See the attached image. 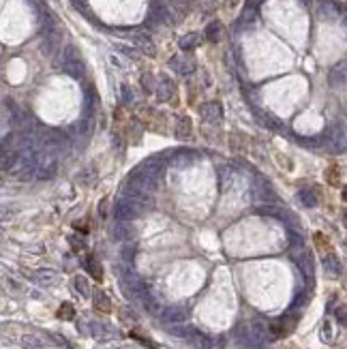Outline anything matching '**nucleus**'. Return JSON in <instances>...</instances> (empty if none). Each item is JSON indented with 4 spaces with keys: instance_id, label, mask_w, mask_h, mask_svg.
I'll return each instance as SVG.
<instances>
[{
    "instance_id": "11",
    "label": "nucleus",
    "mask_w": 347,
    "mask_h": 349,
    "mask_svg": "<svg viewBox=\"0 0 347 349\" xmlns=\"http://www.w3.org/2000/svg\"><path fill=\"white\" fill-rule=\"evenodd\" d=\"M184 317H187V311L182 307H170L163 311V321H167V324H176V321H182Z\"/></svg>"
},
{
    "instance_id": "9",
    "label": "nucleus",
    "mask_w": 347,
    "mask_h": 349,
    "mask_svg": "<svg viewBox=\"0 0 347 349\" xmlns=\"http://www.w3.org/2000/svg\"><path fill=\"white\" fill-rule=\"evenodd\" d=\"M92 304H95V309L101 311V313H110L112 311V300L103 289H96V292L92 294Z\"/></svg>"
},
{
    "instance_id": "12",
    "label": "nucleus",
    "mask_w": 347,
    "mask_h": 349,
    "mask_svg": "<svg viewBox=\"0 0 347 349\" xmlns=\"http://www.w3.org/2000/svg\"><path fill=\"white\" fill-rule=\"evenodd\" d=\"M178 45H180L182 52H191L195 47L199 45V35L197 32H189V35H184L180 41H178Z\"/></svg>"
},
{
    "instance_id": "16",
    "label": "nucleus",
    "mask_w": 347,
    "mask_h": 349,
    "mask_svg": "<svg viewBox=\"0 0 347 349\" xmlns=\"http://www.w3.org/2000/svg\"><path fill=\"white\" fill-rule=\"evenodd\" d=\"M95 178H96V169L92 167V165H88V167H84L77 176H75V180H77L79 184H90V182L95 180Z\"/></svg>"
},
{
    "instance_id": "21",
    "label": "nucleus",
    "mask_w": 347,
    "mask_h": 349,
    "mask_svg": "<svg viewBox=\"0 0 347 349\" xmlns=\"http://www.w3.org/2000/svg\"><path fill=\"white\" fill-rule=\"evenodd\" d=\"M191 343H193V347L195 349H210V341L206 339L204 334H199V332H191Z\"/></svg>"
},
{
    "instance_id": "27",
    "label": "nucleus",
    "mask_w": 347,
    "mask_h": 349,
    "mask_svg": "<svg viewBox=\"0 0 347 349\" xmlns=\"http://www.w3.org/2000/svg\"><path fill=\"white\" fill-rule=\"evenodd\" d=\"M120 317H122V321H127V324H129V321H137V315H135L133 311H129V309H122L120 311Z\"/></svg>"
},
{
    "instance_id": "20",
    "label": "nucleus",
    "mask_w": 347,
    "mask_h": 349,
    "mask_svg": "<svg viewBox=\"0 0 347 349\" xmlns=\"http://www.w3.org/2000/svg\"><path fill=\"white\" fill-rule=\"evenodd\" d=\"M21 345L26 349H43V341L35 334H24L21 336Z\"/></svg>"
},
{
    "instance_id": "24",
    "label": "nucleus",
    "mask_w": 347,
    "mask_h": 349,
    "mask_svg": "<svg viewBox=\"0 0 347 349\" xmlns=\"http://www.w3.org/2000/svg\"><path fill=\"white\" fill-rule=\"evenodd\" d=\"M142 86H144L146 92H156V86H159V84L154 82V77L150 73H144L142 75Z\"/></svg>"
},
{
    "instance_id": "30",
    "label": "nucleus",
    "mask_w": 347,
    "mask_h": 349,
    "mask_svg": "<svg viewBox=\"0 0 347 349\" xmlns=\"http://www.w3.org/2000/svg\"><path fill=\"white\" fill-rule=\"evenodd\" d=\"M337 319L341 324H347V307H339L337 309Z\"/></svg>"
},
{
    "instance_id": "1",
    "label": "nucleus",
    "mask_w": 347,
    "mask_h": 349,
    "mask_svg": "<svg viewBox=\"0 0 347 349\" xmlns=\"http://www.w3.org/2000/svg\"><path fill=\"white\" fill-rule=\"evenodd\" d=\"M146 208H148V202H139L124 195L114 203V217L120 219V221H133V219L142 217Z\"/></svg>"
},
{
    "instance_id": "15",
    "label": "nucleus",
    "mask_w": 347,
    "mask_h": 349,
    "mask_svg": "<svg viewBox=\"0 0 347 349\" xmlns=\"http://www.w3.org/2000/svg\"><path fill=\"white\" fill-rule=\"evenodd\" d=\"M193 133H191V120L187 116L178 120V127H176V137L178 139H189Z\"/></svg>"
},
{
    "instance_id": "26",
    "label": "nucleus",
    "mask_w": 347,
    "mask_h": 349,
    "mask_svg": "<svg viewBox=\"0 0 347 349\" xmlns=\"http://www.w3.org/2000/svg\"><path fill=\"white\" fill-rule=\"evenodd\" d=\"M122 103H124V105L133 103V90L129 88L127 84H122Z\"/></svg>"
},
{
    "instance_id": "2",
    "label": "nucleus",
    "mask_w": 347,
    "mask_h": 349,
    "mask_svg": "<svg viewBox=\"0 0 347 349\" xmlns=\"http://www.w3.org/2000/svg\"><path fill=\"white\" fill-rule=\"evenodd\" d=\"M148 19L154 21V24H174L170 11H167V7H165V4H161L159 0H150Z\"/></svg>"
},
{
    "instance_id": "33",
    "label": "nucleus",
    "mask_w": 347,
    "mask_h": 349,
    "mask_svg": "<svg viewBox=\"0 0 347 349\" xmlns=\"http://www.w3.org/2000/svg\"><path fill=\"white\" fill-rule=\"evenodd\" d=\"M345 221H347V212H345Z\"/></svg>"
},
{
    "instance_id": "8",
    "label": "nucleus",
    "mask_w": 347,
    "mask_h": 349,
    "mask_svg": "<svg viewBox=\"0 0 347 349\" xmlns=\"http://www.w3.org/2000/svg\"><path fill=\"white\" fill-rule=\"evenodd\" d=\"M174 94H176V84H174L170 77H161L159 86H156V96H159L161 101H170Z\"/></svg>"
},
{
    "instance_id": "28",
    "label": "nucleus",
    "mask_w": 347,
    "mask_h": 349,
    "mask_svg": "<svg viewBox=\"0 0 347 349\" xmlns=\"http://www.w3.org/2000/svg\"><path fill=\"white\" fill-rule=\"evenodd\" d=\"M107 206H110V197H103L101 203H99V214H101V219L107 217Z\"/></svg>"
},
{
    "instance_id": "18",
    "label": "nucleus",
    "mask_w": 347,
    "mask_h": 349,
    "mask_svg": "<svg viewBox=\"0 0 347 349\" xmlns=\"http://www.w3.org/2000/svg\"><path fill=\"white\" fill-rule=\"evenodd\" d=\"M56 315H58V319H62V321H71V319L75 317V309H73V304H71V302H62Z\"/></svg>"
},
{
    "instance_id": "3",
    "label": "nucleus",
    "mask_w": 347,
    "mask_h": 349,
    "mask_svg": "<svg viewBox=\"0 0 347 349\" xmlns=\"http://www.w3.org/2000/svg\"><path fill=\"white\" fill-rule=\"evenodd\" d=\"M56 169H58V159L50 152L45 154V159H41L39 163H37V176H39V178H52V176L56 174Z\"/></svg>"
},
{
    "instance_id": "4",
    "label": "nucleus",
    "mask_w": 347,
    "mask_h": 349,
    "mask_svg": "<svg viewBox=\"0 0 347 349\" xmlns=\"http://www.w3.org/2000/svg\"><path fill=\"white\" fill-rule=\"evenodd\" d=\"M199 114H202V118L206 122H212V125L223 120V110H221V105L216 103V101H212V103H204L199 107Z\"/></svg>"
},
{
    "instance_id": "31",
    "label": "nucleus",
    "mask_w": 347,
    "mask_h": 349,
    "mask_svg": "<svg viewBox=\"0 0 347 349\" xmlns=\"http://www.w3.org/2000/svg\"><path fill=\"white\" fill-rule=\"evenodd\" d=\"M69 240H71V244H73L75 251H77V249H84V242H82V240H79V242H77V238H69Z\"/></svg>"
},
{
    "instance_id": "23",
    "label": "nucleus",
    "mask_w": 347,
    "mask_h": 349,
    "mask_svg": "<svg viewBox=\"0 0 347 349\" xmlns=\"http://www.w3.org/2000/svg\"><path fill=\"white\" fill-rule=\"evenodd\" d=\"M326 180H328L330 186H339L341 184V171H339L337 165H332V167L326 171Z\"/></svg>"
},
{
    "instance_id": "14",
    "label": "nucleus",
    "mask_w": 347,
    "mask_h": 349,
    "mask_svg": "<svg viewBox=\"0 0 347 349\" xmlns=\"http://www.w3.org/2000/svg\"><path fill=\"white\" fill-rule=\"evenodd\" d=\"M221 35H223V26H221V21H210L208 26H206V39L216 43L221 39Z\"/></svg>"
},
{
    "instance_id": "13",
    "label": "nucleus",
    "mask_w": 347,
    "mask_h": 349,
    "mask_svg": "<svg viewBox=\"0 0 347 349\" xmlns=\"http://www.w3.org/2000/svg\"><path fill=\"white\" fill-rule=\"evenodd\" d=\"M73 287H75V292L79 294V296H84V298H88L90 296V283H88V278L82 276V275H77L73 278Z\"/></svg>"
},
{
    "instance_id": "29",
    "label": "nucleus",
    "mask_w": 347,
    "mask_h": 349,
    "mask_svg": "<svg viewBox=\"0 0 347 349\" xmlns=\"http://www.w3.org/2000/svg\"><path fill=\"white\" fill-rule=\"evenodd\" d=\"M116 50L124 52L129 58H137V50H133V47H124V45H116Z\"/></svg>"
},
{
    "instance_id": "5",
    "label": "nucleus",
    "mask_w": 347,
    "mask_h": 349,
    "mask_svg": "<svg viewBox=\"0 0 347 349\" xmlns=\"http://www.w3.org/2000/svg\"><path fill=\"white\" fill-rule=\"evenodd\" d=\"M170 67L178 75H191L195 71V60L193 58H189V56H174L170 60Z\"/></svg>"
},
{
    "instance_id": "32",
    "label": "nucleus",
    "mask_w": 347,
    "mask_h": 349,
    "mask_svg": "<svg viewBox=\"0 0 347 349\" xmlns=\"http://www.w3.org/2000/svg\"><path fill=\"white\" fill-rule=\"evenodd\" d=\"M343 200H345V202H347V189H345V191H343Z\"/></svg>"
},
{
    "instance_id": "6",
    "label": "nucleus",
    "mask_w": 347,
    "mask_h": 349,
    "mask_svg": "<svg viewBox=\"0 0 347 349\" xmlns=\"http://www.w3.org/2000/svg\"><path fill=\"white\" fill-rule=\"evenodd\" d=\"M296 317H289V315H287V317H281V319H276V321H272V324H270V332H272L274 336H285V334H289L291 330L296 328Z\"/></svg>"
},
{
    "instance_id": "25",
    "label": "nucleus",
    "mask_w": 347,
    "mask_h": 349,
    "mask_svg": "<svg viewBox=\"0 0 347 349\" xmlns=\"http://www.w3.org/2000/svg\"><path fill=\"white\" fill-rule=\"evenodd\" d=\"M313 238H315V244H317V249H322V251H326V253H328V251H330V242H328V238H326V236L317 232L315 236H313Z\"/></svg>"
},
{
    "instance_id": "19",
    "label": "nucleus",
    "mask_w": 347,
    "mask_h": 349,
    "mask_svg": "<svg viewBox=\"0 0 347 349\" xmlns=\"http://www.w3.org/2000/svg\"><path fill=\"white\" fill-rule=\"evenodd\" d=\"M35 278L41 283V285H52V283H56L58 276H56V272L54 270H39L35 275Z\"/></svg>"
},
{
    "instance_id": "17",
    "label": "nucleus",
    "mask_w": 347,
    "mask_h": 349,
    "mask_svg": "<svg viewBox=\"0 0 347 349\" xmlns=\"http://www.w3.org/2000/svg\"><path fill=\"white\" fill-rule=\"evenodd\" d=\"M255 118H257V122H259L262 127H268V129H276V127H279V120H276L272 114H266V111H257Z\"/></svg>"
},
{
    "instance_id": "7",
    "label": "nucleus",
    "mask_w": 347,
    "mask_h": 349,
    "mask_svg": "<svg viewBox=\"0 0 347 349\" xmlns=\"http://www.w3.org/2000/svg\"><path fill=\"white\" fill-rule=\"evenodd\" d=\"M133 43L137 45L139 52L148 54V56H154V54H156V47H154L153 39H150V35H146V32H142V30L133 35Z\"/></svg>"
},
{
    "instance_id": "10",
    "label": "nucleus",
    "mask_w": 347,
    "mask_h": 349,
    "mask_svg": "<svg viewBox=\"0 0 347 349\" xmlns=\"http://www.w3.org/2000/svg\"><path fill=\"white\" fill-rule=\"evenodd\" d=\"M84 266H86V270H88L90 275L96 278V281H103V268H101L99 261H96V257H95V255H86Z\"/></svg>"
},
{
    "instance_id": "22",
    "label": "nucleus",
    "mask_w": 347,
    "mask_h": 349,
    "mask_svg": "<svg viewBox=\"0 0 347 349\" xmlns=\"http://www.w3.org/2000/svg\"><path fill=\"white\" fill-rule=\"evenodd\" d=\"M298 197H300V202L305 203V206H308V208H313L317 203V195L313 193L311 189H305V191H300L298 193Z\"/></svg>"
}]
</instances>
